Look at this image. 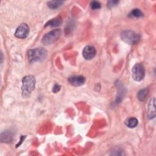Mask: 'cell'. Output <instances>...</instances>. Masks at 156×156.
Instances as JSON below:
<instances>
[{
	"label": "cell",
	"mask_w": 156,
	"mask_h": 156,
	"mask_svg": "<svg viewBox=\"0 0 156 156\" xmlns=\"http://www.w3.org/2000/svg\"><path fill=\"white\" fill-rule=\"evenodd\" d=\"M126 126L129 128H134L135 127L138 123V121L136 118L130 117L127 118L124 122Z\"/></svg>",
	"instance_id": "12"
},
{
	"label": "cell",
	"mask_w": 156,
	"mask_h": 156,
	"mask_svg": "<svg viewBox=\"0 0 156 156\" xmlns=\"http://www.w3.org/2000/svg\"><path fill=\"white\" fill-rule=\"evenodd\" d=\"M63 3V1H50L47 2V4L48 7L51 9H56L60 7Z\"/></svg>",
	"instance_id": "13"
},
{
	"label": "cell",
	"mask_w": 156,
	"mask_h": 156,
	"mask_svg": "<svg viewBox=\"0 0 156 156\" xmlns=\"http://www.w3.org/2000/svg\"><path fill=\"white\" fill-rule=\"evenodd\" d=\"M68 82L75 87L81 86L84 84L85 78L82 76H73L68 79Z\"/></svg>",
	"instance_id": "8"
},
{
	"label": "cell",
	"mask_w": 156,
	"mask_h": 156,
	"mask_svg": "<svg viewBox=\"0 0 156 156\" xmlns=\"http://www.w3.org/2000/svg\"><path fill=\"white\" fill-rule=\"evenodd\" d=\"M60 89H61V85L56 83L52 87V92L54 93H57L60 90Z\"/></svg>",
	"instance_id": "18"
},
{
	"label": "cell",
	"mask_w": 156,
	"mask_h": 156,
	"mask_svg": "<svg viewBox=\"0 0 156 156\" xmlns=\"http://www.w3.org/2000/svg\"><path fill=\"white\" fill-rule=\"evenodd\" d=\"M0 137L2 143H10L13 139V133L10 130H5L1 132Z\"/></svg>",
	"instance_id": "10"
},
{
	"label": "cell",
	"mask_w": 156,
	"mask_h": 156,
	"mask_svg": "<svg viewBox=\"0 0 156 156\" xmlns=\"http://www.w3.org/2000/svg\"><path fill=\"white\" fill-rule=\"evenodd\" d=\"M148 93H149V90L147 88H143V89L140 90L138 92V94H137V98H138V100L140 101H144L146 98L147 96Z\"/></svg>",
	"instance_id": "14"
},
{
	"label": "cell",
	"mask_w": 156,
	"mask_h": 156,
	"mask_svg": "<svg viewBox=\"0 0 156 156\" xmlns=\"http://www.w3.org/2000/svg\"><path fill=\"white\" fill-rule=\"evenodd\" d=\"M145 75V69L141 63H136L132 69V76L135 81H141Z\"/></svg>",
	"instance_id": "5"
},
{
	"label": "cell",
	"mask_w": 156,
	"mask_h": 156,
	"mask_svg": "<svg viewBox=\"0 0 156 156\" xmlns=\"http://www.w3.org/2000/svg\"><path fill=\"white\" fill-rule=\"evenodd\" d=\"M155 99L153 97L150 99L147 108V116L149 119H152L155 116Z\"/></svg>",
	"instance_id": "9"
},
{
	"label": "cell",
	"mask_w": 156,
	"mask_h": 156,
	"mask_svg": "<svg viewBox=\"0 0 156 156\" xmlns=\"http://www.w3.org/2000/svg\"><path fill=\"white\" fill-rule=\"evenodd\" d=\"M90 7L93 10H97V9H99L101 7V5L99 2L96 1H93L91 2Z\"/></svg>",
	"instance_id": "16"
},
{
	"label": "cell",
	"mask_w": 156,
	"mask_h": 156,
	"mask_svg": "<svg viewBox=\"0 0 156 156\" xmlns=\"http://www.w3.org/2000/svg\"><path fill=\"white\" fill-rule=\"evenodd\" d=\"M143 15V14L142 12L139 9H133L129 15L130 17H135V18H140V17H141Z\"/></svg>",
	"instance_id": "15"
},
{
	"label": "cell",
	"mask_w": 156,
	"mask_h": 156,
	"mask_svg": "<svg viewBox=\"0 0 156 156\" xmlns=\"http://www.w3.org/2000/svg\"><path fill=\"white\" fill-rule=\"evenodd\" d=\"M96 51L94 47L92 46H85L82 51L83 57L86 60H91L96 55Z\"/></svg>",
	"instance_id": "7"
},
{
	"label": "cell",
	"mask_w": 156,
	"mask_h": 156,
	"mask_svg": "<svg viewBox=\"0 0 156 156\" xmlns=\"http://www.w3.org/2000/svg\"><path fill=\"white\" fill-rule=\"evenodd\" d=\"M118 3H119V1H114V0H113V1H108L107 2V7L108 8L111 9V8H113V7L116 6Z\"/></svg>",
	"instance_id": "17"
},
{
	"label": "cell",
	"mask_w": 156,
	"mask_h": 156,
	"mask_svg": "<svg viewBox=\"0 0 156 156\" xmlns=\"http://www.w3.org/2000/svg\"><path fill=\"white\" fill-rule=\"evenodd\" d=\"M62 19L60 16H57L53 19H51L49 21H48L45 24V27H46V26L57 27V26H60L62 24Z\"/></svg>",
	"instance_id": "11"
},
{
	"label": "cell",
	"mask_w": 156,
	"mask_h": 156,
	"mask_svg": "<svg viewBox=\"0 0 156 156\" xmlns=\"http://www.w3.org/2000/svg\"><path fill=\"white\" fill-rule=\"evenodd\" d=\"M29 33V27L26 23H21L16 29L15 35L19 38H25Z\"/></svg>",
	"instance_id": "6"
},
{
	"label": "cell",
	"mask_w": 156,
	"mask_h": 156,
	"mask_svg": "<svg viewBox=\"0 0 156 156\" xmlns=\"http://www.w3.org/2000/svg\"><path fill=\"white\" fill-rule=\"evenodd\" d=\"M35 79L34 76L29 75L24 77L22 80V96L25 98H29L32 94V92L35 89Z\"/></svg>",
	"instance_id": "1"
},
{
	"label": "cell",
	"mask_w": 156,
	"mask_h": 156,
	"mask_svg": "<svg viewBox=\"0 0 156 156\" xmlns=\"http://www.w3.org/2000/svg\"><path fill=\"white\" fill-rule=\"evenodd\" d=\"M62 34V30L56 29L46 34L41 39V43L44 45H49L57 41Z\"/></svg>",
	"instance_id": "4"
},
{
	"label": "cell",
	"mask_w": 156,
	"mask_h": 156,
	"mask_svg": "<svg viewBox=\"0 0 156 156\" xmlns=\"http://www.w3.org/2000/svg\"><path fill=\"white\" fill-rule=\"evenodd\" d=\"M27 55L28 60L30 63L41 62L46 58L47 55V51L44 48L39 47L29 50L27 52Z\"/></svg>",
	"instance_id": "2"
},
{
	"label": "cell",
	"mask_w": 156,
	"mask_h": 156,
	"mask_svg": "<svg viewBox=\"0 0 156 156\" xmlns=\"http://www.w3.org/2000/svg\"><path fill=\"white\" fill-rule=\"evenodd\" d=\"M121 38L125 43L129 44H134L140 41V35L133 30H125L121 32Z\"/></svg>",
	"instance_id": "3"
}]
</instances>
